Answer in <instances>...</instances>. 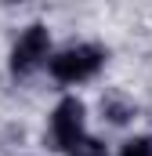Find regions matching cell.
<instances>
[{
    "label": "cell",
    "mask_w": 152,
    "mask_h": 156,
    "mask_svg": "<svg viewBox=\"0 0 152 156\" xmlns=\"http://www.w3.org/2000/svg\"><path fill=\"white\" fill-rule=\"evenodd\" d=\"M69 156H109V153H105V145H102L98 138H87V134H83L73 149H69Z\"/></svg>",
    "instance_id": "5b68a950"
},
{
    "label": "cell",
    "mask_w": 152,
    "mask_h": 156,
    "mask_svg": "<svg viewBox=\"0 0 152 156\" xmlns=\"http://www.w3.org/2000/svg\"><path fill=\"white\" fill-rule=\"evenodd\" d=\"M51 138H54V145L65 149V153L83 138V102L62 98V102L54 105V113H51Z\"/></svg>",
    "instance_id": "7a4b0ae2"
},
{
    "label": "cell",
    "mask_w": 152,
    "mask_h": 156,
    "mask_svg": "<svg viewBox=\"0 0 152 156\" xmlns=\"http://www.w3.org/2000/svg\"><path fill=\"white\" fill-rule=\"evenodd\" d=\"M119 156H152V138H130L119 149Z\"/></svg>",
    "instance_id": "8992f818"
},
{
    "label": "cell",
    "mask_w": 152,
    "mask_h": 156,
    "mask_svg": "<svg viewBox=\"0 0 152 156\" xmlns=\"http://www.w3.org/2000/svg\"><path fill=\"white\" fill-rule=\"evenodd\" d=\"M47 51H51V33H47V26H29L18 44H15V51H11V69L15 73H33L40 62L47 58Z\"/></svg>",
    "instance_id": "3957f363"
},
{
    "label": "cell",
    "mask_w": 152,
    "mask_h": 156,
    "mask_svg": "<svg viewBox=\"0 0 152 156\" xmlns=\"http://www.w3.org/2000/svg\"><path fill=\"white\" fill-rule=\"evenodd\" d=\"M102 109H105V116L112 120V123H123V120L134 116V105H127V102H119V98H109Z\"/></svg>",
    "instance_id": "277c9868"
},
{
    "label": "cell",
    "mask_w": 152,
    "mask_h": 156,
    "mask_svg": "<svg viewBox=\"0 0 152 156\" xmlns=\"http://www.w3.org/2000/svg\"><path fill=\"white\" fill-rule=\"evenodd\" d=\"M102 62H105V51L98 44H76L51 58V76L58 83H83L102 69Z\"/></svg>",
    "instance_id": "6da1fadb"
}]
</instances>
